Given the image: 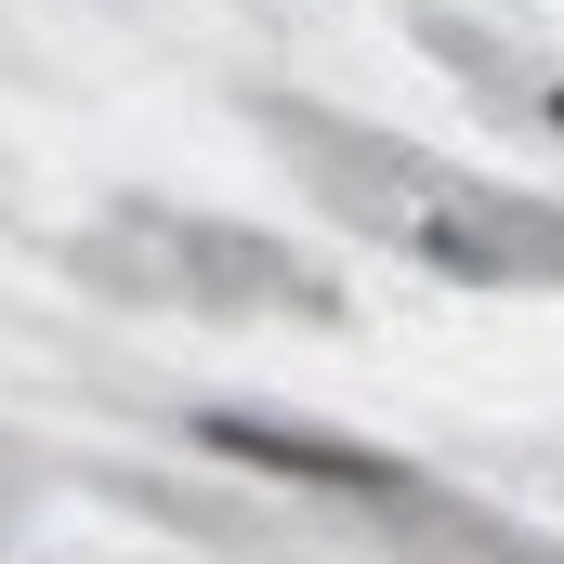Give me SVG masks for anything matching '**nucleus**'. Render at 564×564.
I'll return each mask as SVG.
<instances>
[{"label":"nucleus","mask_w":564,"mask_h":564,"mask_svg":"<svg viewBox=\"0 0 564 564\" xmlns=\"http://www.w3.org/2000/svg\"><path fill=\"white\" fill-rule=\"evenodd\" d=\"M197 433H210L224 459H263V473H289V486H394L368 446H315V433H276V421H224V408H210Z\"/></svg>","instance_id":"1"}]
</instances>
